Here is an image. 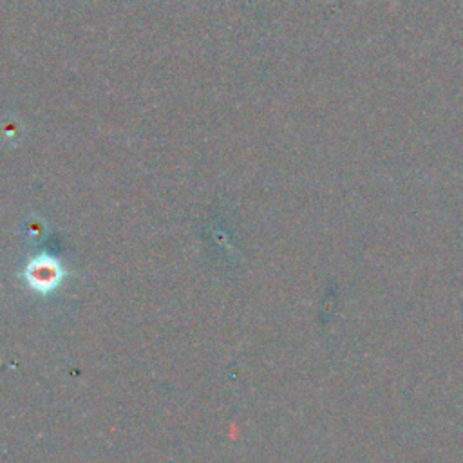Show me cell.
<instances>
[{
  "label": "cell",
  "mask_w": 463,
  "mask_h": 463,
  "mask_svg": "<svg viewBox=\"0 0 463 463\" xmlns=\"http://www.w3.org/2000/svg\"><path fill=\"white\" fill-rule=\"evenodd\" d=\"M65 277V269L61 268L60 260L51 255H38L34 257L24 269L25 282L36 293H51L54 291Z\"/></svg>",
  "instance_id": "obj_1"
},
{
  "label": "cell",
  "mask_w": 463,
  "mask_h": 463,
  "mask_svg": "<svg viewBox=\"0 0 463 463\" xmlns=\"http://www.w3.org/2000/svg\"><path fill=\"white\" fill-rule=\"evenodd\" d=\"M22 125L16 118H5L2 123H0V137L2 141L5 143H16L18 137L22 136Z\"/></svg>",
  "instance_id": "obj_2"
}]
</instances>
